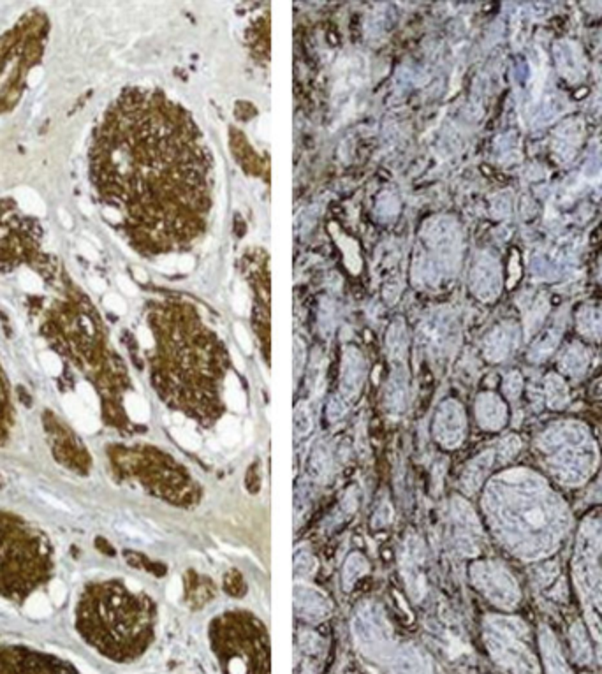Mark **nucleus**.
I'll return each instance as SVG.
<instances>
[{
  "label": "nucleus",
  "instance_id": "7",
  "mask_svg": "<svg viewBox=\"0 0 602 674\" xmlns=\"http://www.w3.org/2000/svg\"><path fill=\"white\" fill-rule=\"evenodd\" d=\"M463 430V417L456 403L447 402L440 407L435 419V437L440 444L451 447L460 442Z\"/></svg>",
  "mask_w": 602,
  "mask_h": 674
},
{
  "label": "nucleus",
  "instance_id": "33",
  "mask_svg": "<svg viewBox=\"0 0 602 674\" xmlns=\"http://www.w3.org/2000/svg\"><path fill=\"white\" fill-rule=\"evenodd\" d=\"M231 358H233V361H234V365H236V368L243 372L245 365H243V361H241V356H240V354H236V350H234V349H231Z\"/></svg>",
  "mask_w": 602,
  "mask_h": 674
},
{
  "label": "nucleus",
  "instance_id": "14",
  "mask_svg": "<svg viewBox=\"0 0 602 674\" xmlns=\"http://www.w3.org/2000/svg\"><path fill=\"white\" fill-rule=\"evenodd\" d=\"M217 431H218V439H220L225 446H236V444L240 442V437H241L240 421H238L234 416L222 417L217 424Z\"/></svg>",
  "mask_w": 602,
  "mask_h": 674
},
{
  "label": "nucleus",
  "instance_id": "31",
  "mask_svg": "<svg viewBox=\"0 0 602 674\" xmlns=\"http://www.w3.org/2000/svg\"><path fill=\"white\" fill-rule=\"evenodd\" d=\"M166 595L171 602H174V601H178V599H180L181 581H180V578H178V576H174V578L170 581V585H167V588H166Z\"/></svg>",
  "mask_w": 602,
  "mask_h": 674
},
{
  "label": "nucleus",
  "instance_id": "23",
  "mask_svg": "<svg viewBox=\"0 0 602 674\" xmlns=\"http://www.w3.org/2000/svg\"><path fill=\"white\" fill-rule=\"evenodd\" d=\"M317 569L314 557L308 553H298L294 560V572L296 576H310Z\"/></svg>",
  "mask_w": 602,
  "mask_h": 674
},
{
  "label": "nucleus",
  "instance_id": "3",
  "mask_svg": "<svg viewBox=\"0 0 602 674\" xmlns=\"http://www.w3.org/2000/svg\"><path fill=\"white\" fill-rule=\"evenodd\" d=\"M29 224L32 222L20 214L18 207H0V264L16 268L32 254L37 238H32Z\"/></svg>",
  "mask_w": 602,
  "mask_h": 674
},
{
  "label": "nucleus",
  "instance_id": "28",
  "mask_svg": "<svg viewBox=\"0 0 602 674\" xmlns=\"http://www.w3.org/2000/svg\"><path fill=\"white\" fill-rule=\"evenodd\" d=\"M66 595H67V590L62 581H53L52 585H50V599H52V602L55 606L62 604V602L66 601Z\"/></svg>",
  "mask_w": 602,
  "mask_h": 674
},
{
  "label": "nucleus",
  "instance_id": "26",
  "mask_svg": "<svg viewBox=\"0 0 602 674\" xmlns=\"http://www.w3.org/2000/svg\"><path fill=\"white\" fill-rule=\"evenodd\" d=\"M41 363H43V366H45V370L50 373V375H59L60 370H62V365H60V359L57 358V356L53 352H45V354H43V356H41Z\"/></svg>",
  "mask_w": 602,
  "mask_h": 674
},
{
  "label": "nucleus",
  "instance_id": "19",
  "mask_svg": "<svg viewBox=\"0 0 602 674\" xmlns=\"http://www.w3.org/2000/svg\"><path fill=\"white\" fill-rule=\"evenodd\" d=\"M314 428L310 409L307 403H299L294 410V431L298 437H307Z\"/></svg>",
  "mask_w": 602,
  "mask_h": 674
},
{
  "label": "nucleus",
  "instance_id": "10",
  "mask_svg": "<svg viewBox=\"0 0 602 674\" xmlns=\"http://www.w3.org/2000/svg\"><path fill=\"white\" fill-rule=\"evenodd\" d=\"M425 659L416 650L405 648L395 659V674H426Z\"/></svg>",
  "mask_w": 602,
  "mask_h": 674
},
{
  "label": "nucleus",
  "instance_id": "6",
  "mask_svg": "<svg viewBox=\"0 0 602 674\" xmlns=\"http://www.w3.org/2000/svg\"><path fill=\"white\" fill-rule=\"evenodd\" d=\"M402 569L410 595L416 601H419L425 595V578L421 574V542L418 539H410L407 542L402 558Z\"/></svg>",
  "mask_w": 602,
  "mask_h": 674
},
{
  "label": "nucleus",
  "instance_id": "20",
  "mask_svg": "<svg viewBox=\"0 0 602 674\" xmlns=\"http://www.w3.org/2000/svg\"><path fill=\"white\" fill-rule=\"evenodd\" d=\"M115 530L119 532V534H122L123 537L129 539V541L136 542V544H150V542H152V539L148 537L143 530L134 527L133 523H127L126 520L115 521Z\"/></svg>",
  "mask_w": 602,
  "mask_h": 674
},
{
  "label": "nucleus",
  "instance_id": "34",
  "mask_svg": "<svg viewBox=\"0 0 602 674\" xmlns=\"http://www.w3.org/2000/svg\"><path fill=\"white\" fill-rule=\"evenodd\" d=\"M134 275H136V278L140 282H146V278H148L146 273H144L143 269H136V271H134Z\"/></svg>",
  "mask_w": 602,
  "mask_h": 674
},
{
  "label": "nucleus",
  "instance_id": "35",
  "mask_svg": "<svg viewBox=\"0 0 602 674\" xmlns=\"http://www.w3.org/2000/svg\"><path fill=\"white\" fill-rule=\"evenodd\" d=\"M4 608H6V606H4V604H2V602H0V609H4Z\"/></svg>",
  "mask_w": 602,
  "mask_h": 674
},
{
  "label": "nucleus",
  "instance_id": "17",
  "mask_svg": "<svg viewBox=\"0 0 602 674\" xmlns=\"http://www.w3.org/2000/svg\"><path fill=\"white\" fill-rule=\"evenodd\" d=\"M126 410L130 419L136 421V423H146L148 417H150V410H148L146 402L136 393L127 394Z\"/></svg>",
  "mask_w": 602,
  "mask_h": 674
},
{
  "label": "nucleus",
  "instance_id": "30",
  "mask_svg": "<svg viewBox=\"0 0 602 674\" xmlns=\"http://www.w3.org/2000/svg\"><path fill=\"white\" fill-rule=\"evenodd\" d=\"M104 305H106L110 310H113V312L120 313V315H122V313H126V310H127L126 301H123V299L116 294H107L106 299H104Z\"/></svg>",
  "mask_w": 602,
  "mask_h": 674
},
{
  "label": "nucleus",
  "instance_id": "22",
  "mask_svg": "<svg viewBox=\"0 0 602 674\" xmlns=\"http://www.w3.org/2000/svg\"><path fill=\"white\" fill-rule=\"evenodd\" d=\"M33 495H36L37 498L41 502H45L46 505H52L53 509H57V511H62V512H66V514H80V511L74 505H70V504H67V502H63L62 498H59V497H55V495H52V493H48V491H43V490H33L32 491Z\"/></svg>",
  "mask_w": 602,
  "mask_h": 674
},
{
  "label": "nucleus",
  "instance_id": "8",
  "mask_svg": "<svg viewBox=\"0 0 602 674\" xmlns=\"http://www.w3.org/2000/svg\"><path fill=\"white\" fill-rule=\"evenodd\" d=\"M294 604L296 613L299 616H303L305 620H310V622L326 618L328 613L331 611V604H329V601L324 595L315 592L314 588H305V586L303 588L296 586Z\"/></svg>",
  "mask_w": 602,
  "mask_h": 674
},
{
  "label": "nucleus",
  "instance_id": "24",
  "mask_svg": "<svg viewBox=\"0 0 602 674\" xmlns=\"http://www.w3.org/2000/svg\"><path fill=\"white\" fill-rule=\"evenodd\" d=\"M78 398L82 400V403L86 407V409L97 410V394L93 393V389L89 386V384H80Z\"/></svg>",
  "mask_w": 602,
  "mask_h": 674
},
{
  "label": "nucleus",
  "instance_id": "11",
  "mask_svg": "<svg viewBox=\"0 0 602 674\" xmlns=\"http://www.w3.org/2000/svg\"><path fill=\"white\" fill-rule=\"evenodd\" d=\"M224 400L225 403L236 412L245 410V393L241 389V384L234 373H227L224 382Z\"/></svg>",
  "mask_w": 602,
  "mask_h": 674
},
{
  "label": "nucleus",
  "instance_id": "12",
  "mask_svg": "<svg viewBox=\"0 0 602 674\" xmlns=\"http://www.w3.org/2000/svg\"><path fill=\"white\" fill-rule=\"evenodd\" d=\"M368 572V562L365 560L363 555L359 553H354L351 557L347 558L344 565V572H342V581H344V586L347 590L352 588L356 581H358L361 576H365Z\"/></svg>",
  "mask_w": 602,
  "mask_h": 674
},
{
  "label": "nucleus",
  "instance_id": "16",
  "mask_svg": "<svg viewBox=\"0 0 602 674\" xmlns=\"http://www.w3.org/2000/svg\"><path fill=\"white\" fill-rule=\"evenodd\" d=\"M157 268L164 273H189L194 268V259L189 254L170 255L160 259Z\"/></svg>",
  "mask_w": 602,
  "mask_h": 674
},
{
  "label": "nucleus",
  "instance_id": "27",
  "mask_svg": "<svg viewBox=\"0 0 602 674\" xmlns=\"http://www.w3.org/2000/svg\"><path fill=\"white\" fill-rule=\"evenodd\" d=\"M234 336H236L238 343H240V347L243 349L245 354L252 352V340H250V336H248L245 326L240 324V322H236V324H234Z\"/></svg>",
  "mask_w": 602,
  "mask_h": 674
},
{
  "label": "nucleus",
  "instance_id": "4",
  "mask_svg": "<svg viewBox=\"0 0 602 674\" xmlns=\"http://www.w3.org/2000/svg\"><path fill=\"white\" fill-rule=\"evenodd\" d=\"M388 623L382 618L381 609L375 606H365L354 618L356 641L363 650L368 648L372 655H377L388 643Z\"/></svg>",
  "mask_w": 602,
  "mask_h": 674
},
{
  "label": "nucleus",
  "instance_id": "1",
  "mask_svg": "<svg viewBox=\"0 0 602 674\" xmlns=\"http://www.w3.org/2000/svg\"><path fill=\"white\" fill-rule=\"evenodd\" d=\"M104 215L140 254L181 255L204 234L213 203L211 158L190 114L156 89H127L90 144Z\"/></svg>",
  "mask_w": 602,
  "mask_h": 674
},
{
  "label": "nucleus",
  "instance_id": "32",
  "mask_svg": "<svg viewBox=\"0 0 602 674\" xmlns=\"http://www.w3.org/2000/svg\"><path fill=\"white\" fill-rule=\"evenodd\" d=\"M116 282H119L120 289H122L126 294H129V296L137 294V289H136V285L133 284V280H129V278H126V276H119V278H116Z\"/></svg>",
  "mask_w": 602,
  "mask_h": 674
},
{
  "label": "nucleus",
  "instance_id": "13",
  "mask_svg": "<svg viewBox=\"0 0 602 674\" xmlns=\"http://www.w3.org/2000/svg\"><path fill=\"white\" fill-rule=\"evenodd\" d=\"M331 231L335 232L336 241H338V245H340L342 250H344V259H345V264H347V268L351 269L352 273H359V269H361V259H359L358 244H356V241H352L351 238H347L345 234H338V232H336V229H335V225L331 227Z\"/></svg>",
  "mask_w": 602,
  "mask_h": 674
},
{
  "label": "nucleus",
  "instance_id": "21",
  "mask_svg": "<svg viewBox=\"0 0 602 674\" xmlns=\"http://www.w3.org/2000/svg\"><path fill=\"white\" fill-rule=\"evenodd\" d=\"M312 470L317 477H328L329 472H331V456H329L328 449L326 447H317L312 456Z\"/></svg>",
  "mask_w": 602,
  "mask_h": 674
},
{
  "label": "nucleus",
  "instance_id": "25",
  "mask_svg": "<svg viewBox=\"0 0 602 674\" xmlns=\"http://www.w3.org/2000/svg\"><path fill=\"white\" fill-rule=\"evenodd\" d=\"M345 412H347V402H345L342 396H335V398L329 402L328 417L331 421H338L345 416Z\"/></svg>",
  "mask_w": 602,
  "mask_h": 674
},
{
  "label": "nucleus",
  "instance_id": "9",
  "mask_svg": "<svg viewBox=\"0 0 602 674\" xmlns=\"http://www.w3.org/2000/svg\"><path fill=\"white\" fill-rule=\"evenodd\" d=\"M63 407H66V412L73 417L76 426L82 431L93 433V431L99 430V421H97L93 410L86 409L78 396H66L63 398Z\"/></svg>",
  "mask_w": 602,
  "mask_h": 674
},
{
  "label": "nucleus",
  "instance_id": "29",
  "mask_svg": "<svg viewBox=\"0 0 602 674\" xmlns=\"http://www.w3.org/2000/svg\"><path fill=\"white\" fill-rule=\"evenodd\" d=\"M233 306L238 313H241V315H243V313H248V298H247V294H245L243 289H241L240 285H238L236 291H234Z\"/></svg>",
  "mask_w": 602,
  "mask_h": 674
},
{
  "label": "nucleus",
  "instance_id": "18",
  "mask_svg": "<svg viewBox=\"0 0 602 674\" xmlns=\"http://www.w3.org/2000/svg\"><path fill=\"white\" fill-rule=\"evenodd\" d=\"M25 613L32 618H46L52 613V606H50V601L46 599V595L43 593H33L30 595L29 601L25 604Z\"/></svg>",
  "mask_w": 602,
  "mask_h": 674
},
{
  "label": "nucleus",
  "instance_id": "15",
  "mask_svg": "<svg viewBox=\"0 0 602 674\" xmlns=\"http://www.w3.org/2000/svg\"><path fill=\"white\" fill-rule=\"evenodd\" d=\"M171 433H173L174 439L178 440V444L183 446L185 449L197 451L201 447V437L197 435V431L194 430L193 426H189L187 423L178 421V423L173 426V430H171Z\"/></svg>",
  "mask_w": 602,
  "mask_h": 674
},
{
  "label": "nucleus",
  "instance_id": "5",
  "mask_svg": "<svg viewBox=\"0 0 602 674\" xmlns=\"http://www.w3.org/2000/svg\"><path fill=\"white\" fill-rule=\"evenodd\" d=\"M366 365L361 352L356 347H347L342 359V375H340V393L345 402H352L361 391L365 382Z\"/></svg>",
  "mask_w": 602,
  "mask_h": 674
},
{
  "label": "nucleus",
  "instance_id": "2",
  "mask_svg": "<svg viewBox=\"0 0 602 674\" xmlns=\"http://www.w3.org/2000/svg\"><path fill=\"white\" fill-rule=\"evenodd\" d=\"M156 354L152 375L173 409L210 426L220 417L227 375L225 349L193 306L164 303L150 313Z\"/></svg>",
  "mask_w": 602,
  "mask_h": 674
}]
</instances>
